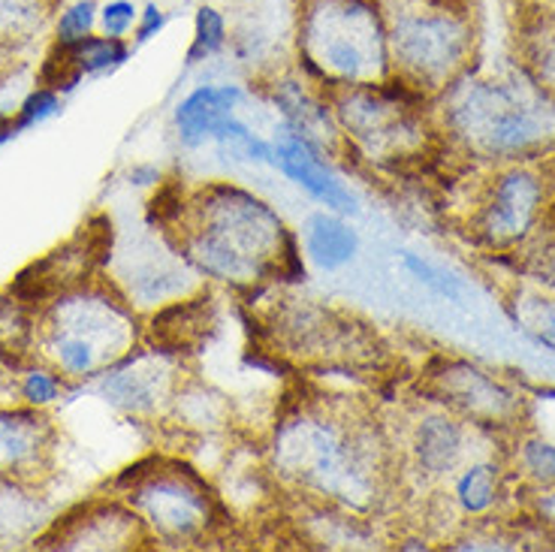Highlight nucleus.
Listing matches in <instances>:
<instances>
[{"label": "nucleus", "mask_w": 555, "mask_h": 552, "mask_svg": "<svg viewBox=\"0 0 555 552\" xmlns=\"http://www.w3.org/2000/svg\"><path fill=\"white\" fill-rule=\"evenodd\" d=\"M272 152H275L278 169L291 181H296L308 196H314L320 206L333 208L338 215H357L360 211L353 191L335 176L330 164L323 161V152L318 145H311L306 137H299L291 127L281 125V133L272 142Z\"/></svg>", "instance_id": "39448f33"}, {"label": "nucleus", "mask_w": 555, "mask_h": 552, "mask_svg": "<svg viewBox=\"0 0 555 552\" xmlns=\"http://www.w3.org/2000/svg\"><path fill=\"white\" fill-rule=\"evenodd\" d=\"M389 49L396 55V64H402L423 79V73L450 64L456 40L441 18L404 15L389 30Z\"/></svg>", "instance_id": "423d86ee"}, {"label": "nucleus", "mask_w": 555, "mask_h": 552, "mask_svg": "<svg viewBox=\"0 0 555 552\" xmlns=\"http://www.w3.org/2000/svg\"><path fill=\"white\" fill-rule=\"evenodd\" d=\"M486 492H489V486H486L483 480V471H472V474L459 484V496H462V501H465L468 508H474V511L483 508L486 501H489Z\"/></svg>", "instance_id": "4be33fe9"}, {"label": "nucleus", "mask_w": 555, "mask_h": 552, "mask_svg": "<svg viewBox=\"0 0 555 552\" xmlns=\"http://www.w3.org/2000/svg\"><path fill=\"white\" fill-rule=\"evenodd\" d=\"M118 484H133V501L145 516V523L154 525V531L172 543H191L203 538L211 528L215 504L208 496L206 484L191 468L160 471V462H154V471L127 468Z\"/></svg>", "instance_id": "20e7f679"}, {"label": "nucleus", "mask_w": 555, "mask_h": 552, "mask_svg": "<svg viewBox=\"0 0 555 552\" xmlns=\"http://www.w3.org/2000/svg\"><path fill=\"white\" fill-rule=\"evenodd\" d=\"M242 100H245L242 85H199L181 100L172 115L181 145L199 149L206 139H215V130L233 115Z\"/></svg>", "instance_id": "0eeeda50"}, {"label": "nucleus", "mask_w": 555, "mask_h": 552, "mask_svg": "<svg viewBox=\"0 0 555 552\" xmlns=\"http://www.w3.org/2000/svg\"><path fill=\"white\" fill-rule=\"evenodd\" d=\"M227 46V22L215 7H199L194 18V42L188 49V64L215 57Z\"/></svg>", "instance_id": "4468645a"}, {"label": "nucleus", "mask_w": 555, "mask_h": 552, "mask_svg": "<svg viewBox=\"0 0 555 552\" xmlns=\"http://www.w3.org/2000/svg\"><path fill=\"white\" fill-rule=\"evenodd\" d=\"M215 330V305L208 296L179 299L154 314L149 342L160 354H191Z\"/></svg>", "instance_id": "6e6552de"}, {"label": "nucleus", "mask_w": 555, "mask_h": 552, "mask_svg": "<svg viewBox=\"0 0 555 552\" xmlns=\"http://www.w3.org/2000/svg\"><path fill=\"white\" fill-rule=\"evenodd\" d=\"M181 251L199 275L254 287L269 275L306 278L299 248L263 200L230 184H211L188 200Z\"/></svg>", "instance_id": "f257e3e1"}, {"label": "nucleus", "mask_w": 555, "mask_h": 552, "mask_svg": "<svg viewBox=\"0 0 555 552\" xmlns=\"http://www.w3.org/2000/svg\"><path fill=\"white\" fill-rule=\"evenodd\" d=\"M37 423L34 416L0 414V471L18 468L37 455Z\"/></svg>", "instance_id": "9d476101"}, {"label": "nucleus", "mask_w": 555, "mask_h": 552, "mask_svg": "<svg viewBox=\"0 0 555 552\" xmlns=\"http://www.w3.org/2000/svg\"><path fill=\"white\" fill-rule=\"evenodd\" d=\"M40 76L42 85L52 88V91H73L76 82L82 79V67H79V61L73 55V46L57 42L55 49L49 52V57H46Z\"/></svg>", "instance_id": "dca6fc26"}, {"label": "nucleus", "mask_w": 555, "mask_h": 552, "mask_svg": "<svg viewBox=\"0 0 555 552\" xmlns=\"http://www.w3.org/2000/svg\"><path fill=\"white\" fill-rule=\"evenodd\" d=\"M57 112V91L52 88H40V91H34L25 103H22V110L15 115V133L18 130H25V127H34L46 121L49 115H55Z\"/></svg>", "instance_id": "a211bd4d"}, {"label": "nucleus", "mask_w": 555, "mask_h": 552, "mask_svg": "<svg viewBox=\"0 0 555 552\" xmlns=\"http://www.w3.org/2000/svg\"><path fill=\"white\" fill-rule=\"evenodd\" d=\"M215 142H218V152L223 157H233V161H245V164H272L275 166V152H272V142H266L257 133H250L248 127L242 125L238 118H227L218 130H215Z\"/></svg>", "instance_id": "9b49d317"}, {"label": "nucleus", "mask_w": 555, "mask_h": 552, "mask_svg": "<svg viewBox=\"0 0 555 552\" xmlns=\"http://www.w3.org/2000/svg\"><path fill=\"white\" fill-rule=\"evenodd\" d=\"M164 25H167V15H164V10H157V7H145V13L139 15V25H137V40L145 42L152 40V37H157L160 30H164Z\"/></svg>", "instance_id": "5701e85b"}, {"label": "nucleus", "mask_w": 555, "mask_h": 552, "mask_svg": "<svg viewBox=\"0 0 555 552\" xmlns=\"http://www.w3.org/2000/svg\"><path fill=\"white\" fill-rule=\"evenodd\" d=\"M91 28H94V3L82 0V3L69 7L67 13L61 15V22H57V42L76 46V42H82L91 34Z\"/></svg>", "instance_id": "f3484780"}, {"label": "nucleus", "mask_w": 555, "mask_h": 552, "mask_svg": "<svg viewBox=\"0 0 555 552\" xmlns=\"http://www.w3.org/2000/svg\"><path fill=\"white\" fill-rule=\"evenodd\" d=\"M306 67L323 85H375L384 73L387 34L369 0H308L299 30Z\"/></svg>", "instance_id": "7ed1b4c3"}, {"label": "nucleus", "mask_w": 555, "mask_h": 552, "mask_svg": "<svg viewBox=\"0 0 555 552\" xmlns=\"http://www.w3.org/2000/svg\"><path fill=\"white\" fill-rule=\"evenodd\" d=\"M302 245H306L308 260L323 272H333L357 257L360 235L341 218H335L330 211H318L302 227Z\"/></svg>", "instance_id": "1a4fd4ad"}, {"label": "nucleus", "mask_w": 555, "mask_h": 552, "mask_svg": "<svg viewBox=\"0 0 555 552\" xmlns=\"http://www.w3.org/2000/svg\"><path fill=\"white\" fill-rule=\"evenodd\" d=\"M456 450V428L447 420H426L416 432V455L426 471H441Z\"/></svg>", "instance_id": "ddd939ff"}, {"label": "nucleus", "mask_w": 555, "mask_h": 552, "mask_svg": "<svg viewBox=\"0 0 555 552\" xmlns=\"http://www.w3.org/2000/svg\"><path fill=\"white\" fill-rule=\"evenodd\" d=\"M106 37H125L127 30L137 25V7L130 0H112L100 13Z\"/></svg>", "instance_id": "aec40b11"}, {"label": "nucleus", "mask_w": 555, "mask_h": 552, "mask_svg": "<svg viewBox=\"0 0 555 552\" xmlns=\"http://www.w3.org/2000/svg\"><path fill=\"white\" fill-rule=\"evenodd\" d=\"M275 462L281 474L311 496L330 498L341 508L369 511L380 489L375 428L362 420L299 411L281 423L275 438Z\"/></svg>", "instance_id": "f03ea898"}, {"label": "nucleus", "mask_w": 555, "mask_h": 552, "mask_svg": "<svg viewBox=\"0 0 555 552\" xmlns=\"http://www.w3.org/2000/svg\"><path fill=\"white\" fill-rule=\"evenodd\" d=\"M22 393L30 405H49L61 396V384H57L55 374L49 372H28L25 384H22Z\"/></svg>", "instance_id": "412c9836"}, {"label": "nucleus", "mask_w": 555, "mask_h": 552, "mask_svg": "<svg viewBox=\"0 0 555 552\" xmlns=\"http://www.w3.org/2000/svg\"><path fill=\"white\" fill-rule=\"evenodd\" d=\"M149 372H121L103 381V396L125 411H152L157 405V384Z\"/></svg>", "instance_id": "f8f14e48"}, {"label": "nucleus", "mask_w": 555, "mask_h": 552, "mask_svg": "<svg viewBox=\"0 0 555 552\" xmlns=\"http://www.w3.org/2000/svg\"><path fill=\"white\" fill-rule=\"evenodd\" d=\"M73 55L79 61L82 73H103V69L121 67L127 61V46L121 37H85L73 46Z\"/></svg>", "instance_id": "2eb2a0df"}, {"label": "nucleus", "mask_w": 555, "mask_h": 552, "mask_svg": "<svg viewBox=\"0 0 555 552\" xmlns=\"http://www.w3.org/2000/svg\"><path fill=\"white\" fill-rule=\"evenodd\" d=\"M402 262H404V269H408L411 275L420 278L423 284H429L431 291H438L441 296H450V299H456V296H459L456 278L444 275V272H441V269H435L431 262L420 260L416 254H408V251L402 254Z\"/></svg>", "instance_id": "6ab92c4d"}]
</instances>
